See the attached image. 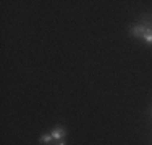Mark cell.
Wrapping results in <instances>:
<instances>
[{"instance_id":"obj_4","label":"cell","mask_w":152,"mask_h":145,"mask_svg":"<svg viewBox=\"0 0 152 145\" xmlns=\"http://www.w3.org/2000/svg\"><path fill=\"white\" fill-rule=\"evenodd\" d=\"M57 145H65V144H63V142H58V144H57Z\"/></svg>"},{"instance_id":"obj_2","label":"cell","mask_w":152,"mask_h":145,"mask_svg":"<svg viewBox=\"0 0 152 145\" xmlns=\"http://www.w3.org/2000/svg\"><path fill=\"white\" fill-rule=\"evenodd\" d=\"M142 37L146 39L147 44H152V28L151 26H147V31H146V34H144Z\"/></svg>"},{"instance_id":"obj_1","label":"cell","mask_w":152,"mask_h":145,"mask_svg":"<svg viewBox=\"0 0 152 145\" xmlns=\"http://www.w3.org/2000/svg\"><path fill=\"white\" fill-rule=\"evenodd\" d=\"M65 134H66V132H65L63 128H55L52 130V137H53V139H57V140H60L61 137H65Z\"/></svg>"},{"instance_id":"obj_3","label":"cell","mask_w":152,"mask_h":145,"mask_svg":"<svg viewBox=\"0 0 152 145\" xmlns=\"http://www.w3.org/2000/svg\"><path fill=\"white\" fill-rule=\"evenodd\" d=\"M52 134H44V136H41V142L42 144H50V140H52Z\"/></svg>"}]
</instances>
